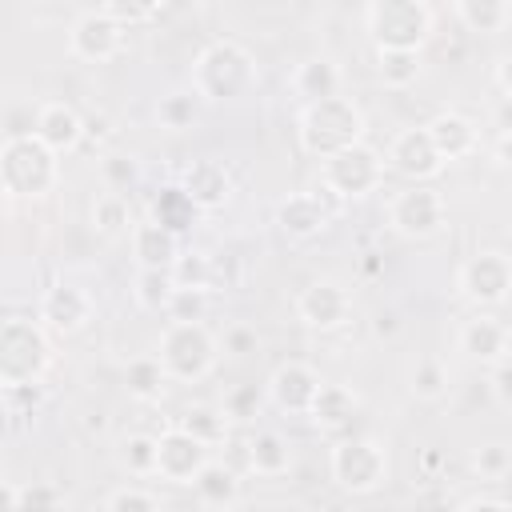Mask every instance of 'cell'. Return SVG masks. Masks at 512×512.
<instances>
[{
    "label": "cell",
    "instance_id": "cell-1",
    "mask_svg": "<svg viewBox=\"0 0 512 512\" xmlns=\"http://www.w3.org/2000/svg\"><path fill=\"white\" fill-rule=\"evenodd\" d=\"M256 88H260V68H256V56L240 40L216 36L196 52L192 96L200 104H232V100L252 96Z\"/></svg>",
    "mask_w": 512,
    "mask_h": 512
},
{
    "label": "cell",
    "instance_id": "cell-2",
    "mask_svg": "<svg viewBox=\"0 0 512 512\" xmlns=\"http://www.w3.org/2000/svg\"><path fill=\"white\" fill-rule=\"evenodd\" d=\"M296 140H300L304 156L328 160V156L364 140V112L352 96H332V100L304 104L300 116H296Z\"/></svg>",
    "mask_w": 512,
    "mask_h": 512
},
{
    "label": "cell",
    "instance_id": "cell-3",
    "mask_svg": "<svg viewBox=\"0 0 512 512\" xmlns=\"http://www.w3.org/2000/svg\"><path fill=\"white\" fill-rule=\"evenodd\" d=\"M52 368V336L40 320L8 316L0 320V388H40Z\"/></svg>",
    "mask_w": 512,
    "mask_h": 512
},
{
    "label": "cell",
    "instance_id": "cell-4",
    "mask_svg": "<svg viewBox=\"0 0 512 512\" xmlns=\"http://www.w3.org/2000/svg\"><path fill=\"white\" fill-rule=\"evenodd\" d=\"M152 356L160 360L168 384H200L220 360V340L204 320H168Z\"/></svg>",
    "mask_w": 512,
    "mask_h": 512
},
{
    "label": "cell",
    "instance_id": "cell-5",
    "mask_svg": "<svg viewBox=\"0 0 512 512\" xmlns=\"http://www.w3.org/2000/svg\"><path fill=\"white\" fill-rule=\"evenodd\" d=\"M0 184L12 200H44L60 184V156L32 132H12L0 140Z\"/></svg>",
    "mask_w": 512,
    "mask_h": 512
},
{
    "label": "cell",
    "instance_id": "cell-6",
    "mask_svg": "<svg viewBox=\"0 0 512 512\" xmlns=\"http://www.w3.org/2000/svg\"><path fill=\"white\" fill-rule=\"evenodd\" d=\"M364 32L376 48L420 52L436 32V12L424 0H372L364 8Z\"/></svg>",
    "mask_w": 512,
    "mask_h": 512
},
{
    "label": "cell",
    "instance_id": "cell-7",
    "mask_svg": "<svg viewBox=\"0 0 512 512\" xmlns=\"http://www.w3.org/2000/svg\"><path fill=\"white\" fill-rule=\"evenodd\" d=\"M328 472H332L336 488H344L352 496H372V492H380L388 484L392 460H388L384 440H376V436H344L328 452Z\"/></svg>",
    "mask_w": 512,
    "mask_h": 512
},
{
    "label": "cell",
    "instance_id": "cell-8",
    "mask_svg": "<svg viewBox=\"0 0 512 512\" xmlns=\"http://www.w3.org/2000/svg\"><path fill=\"white\" fill-rule=\"evenodd\" d=\"M384 152L368 140L320 160V192L332 200H364L384 184Z\"/></svg>",
    "mask_w": 512,
    "mask_h": 512
},
{
    "label": "cell",
    "instance_id": "cell-9",
    "mask_svg": "<svg viewBox=\"0 0 512 512\" xmlns=\"http://www.w3.org/2000/svg\"><path fill=\"white\" fill-rule=\"evenodd\" d=\"M456 288L476 312H492L508 300L512 288V260L504 248H480L456 268Z\"/></svg>",
    "mask_w": 512,
    "mask_h": 512
},
{
    "label": "cell",
    "instance_id": "cell-10",
    "mask_svg": "<svg viewBox=\"0 0 512 512\" xmlns=\"http://www.w3.org/2000/svg\"><path fill=\"white\" fill-rule=\"evenodd\" d=\"M448 224V204L432 184H408L388 200V228L404 240H432Z\"/></svg>",
    "mask_w": 512,
    "mask_h": 512
},
{
    "label": "cell",
    "instance_id": "cell-11",
    "mask_svg": "<svg viewBox=\"0 0 512 512\" xmlns=\"http://www.w3.org/2000/svg\"><path fill=\"white\" fill-rule=\"evenodd\" d=\"M92 312H96V300L76 280L48 284L40 292V304H36V320H40V328L48 336H76V332H84L88 320H92Z\"/></svg>",
    "mask_w": 512,
    "mask_h": 512
},
{
    "label": "cell",
    "instance_id": "cell-12",
    "mask_svg": "<svg viewBox=\"0 0 512 512\" xmlns=\"http://www.w3.org/2000/svg\"><path fill=\"white\" fill-rule=\"evenodd\" d=\"M296 320L312 332H336L352 320V292L332 276L312 280L296 292Z\"/></svg>",
    "mask_w": 512,
    "mask_h": 512
},
{
    "label": "cell",
    "instance_id": "cell-13",
    "mask_svg": "<svg viewBox=\"0 0 512 512\" xmlns=\"http://www.w3.org/2000/svg\"><path fill=\"white\" fill-rule=\"evenodd\" d=\"M384 168L396 172V176H404L408 184H428V180H436V176L444 172V160L436 156V148H432L424 124H416V128H400V132L388 140Z\"/></svg>",
    "mask_w": 512,
    "mask_h": 512
},
{
    "label": "cell",
    "instance_id": "cell-14",
    "mask_svg": "<svg viewBox=\"0 0 512 512\" xmlns=\"http://www.w3.org/2000/svg\"><path fill=\"white\" fill-rule=\"evenodd\" d=\"M324 376L308 364V360H284L268 372V384H264V396L272 408H280L284 416H308L316 392H320Z\"/></svg>",
    "mask_w": 512,
    "mask_h": 512
},
{
    "label": "cell",
    "instance_id": "cell-15",
    "mask_svg": "<svg viewBox=\"0 0 512 512\" xmlns=\"http://www.w3.org/2000/svg\"><path fill=\"white\" fill-rule=\"evenodd\" d=\"M120 48H124V28L112 24L100 8H84L68 24V52L80 64H108L120 56Z\"/></svg>",
    "mask_w": 512,
    "mask_h": 512
},
{
    "label": "cell",
    "instance_id": "cell-16",
    "mask_svg": "<svg viewBox=\"0 0 512 512\" xmlns=\"http://www.w3.org/2000/svg\"><path fill=\"white\" fill-rule=\"evenodd\" d=\"M208 452L212 448H204L200 440H192L184 428L172 424L156 436V472L152 476H160L168 484H192L200 476V468L212 460Z\"/></svg>",
    "mask_w": 512,
    "mask_h": 512
},
{
    "label": "cell",
    "instance_id": "cell-17",
    "mask_svg": "<svg viewBox=\"0 0 512 512\" xmlns=\"http://www.w3.org/2000/svg\"><path fill=\"white\" fill-rule=\"evenodd\" d=\"M32 136L52 156H72L84 144V116L64 100H44L32 116Z\"/></svg>",
    "mask_w": 512,
    "mask_h": 512
},
{
    "label": "cell",
    "instance_id": "cell-18",
    "mask_svg": "<svg viewBox=\"0 0 512 512\" xmlns=\"http://www.w3.org/2000/svg\"><path fill=\"white\" fill-rule=\"evenodd\" d=\"M424 132H428L436 156L444 160V168L456 164V160H472V156L480 152V128H476V120L464 116L460 108L436 112V116L424 124Z\"/></svg>",
    "mask_w": 512,
    "mask_h": 512
},
{
    "label": "cell",
    "instance_id": "cell-19",
    "mask_svg": "<svg viewBox=\"0 0 512 512\" xmlns=\"http://www.w3.org/2000/svg\"><path fill=\"white\" fill-rule=\"evenodd\" d=\"M332 224V208L324 192H288L276 204V228L288 240H312Z\"/></svg>",
    "mask_w": 512,
    "mask_h": 512
},
{
    "label": "cell",
    "instance_id": "cell-20",
    "mask_svg": "<svg viewBox=\"0 0 512 512\" xmlns=\"http://www.w3.org/2000/svg\"><path fill=\"white\" fill-rule=\"evenodd\" d=\"M456 348L476 360V364H496L508 356V324L496 312H472L460 328H456Z\"/></svg>",
    "mask_w": 512,
    "mask_h": 512
},
{
    "label": "cell",
    "instance_id": "cell-21",
    "mask_svg": "<svg viewBox=\"0 0 512 512\" xmlns=\"http://www.w3.org/2000/svg\"><path fill=\"white\" fill-rule=\"evenodd\" d=\"M128 244H132V260H136V272H172V264L180 260V236H172L168 228L152 224L148 216L132 224L128 232Z\"/></svg>",
    "mask_w": 512,
    "mask_h": 512
},
{
    "label": "cell",
    "instance_id": "cell-22",
    "mask_svg": "<svg viewBox=\"0 0 512 512\" xmlns=\"http://www.w3.org/2000/svg\"><path fill=\"white\" fill-rule=\"evenodd\" d=\"M288 88L296 92L300 108L304 104H316V100H332V96H344V68L332 60V56H304L296 68H292V80Z\"/></svg>",
    "mask_w": 512,
    "mask_h": 512
},
{
    "label": "cell",
    "instance_id": "cell-23",
    "mask_svg": "<svg viewBox=\"0 0 512 512\" xmlns=\"http://www.w3.org/2000/svg\"><path fill=\"white\" fill-rule=\"evenodd\" d=\"M180 188L200 212H216L232 196V172L224 168V160H192L180 176Z\"/></svg>",
    "mask_w": 512,
    "mask_h": 512
},
{
    "label": "cell",
    "instance_id": "cell-24",
    "mask_svg": "<svg viewBox=\"0 0 512 512\" xmlns=\"http://www.w3.org/2000/svg\"><path fill=\"white\" fill-rule=\"evenodd\" d=\"M356 412H360V396L348 384H328L324 380L316 400H312V408H308V420L320 432H344V428H352Z\"/></svg>",
    "mask_w": 512,
    "mask_h": 512
},
{
    "label": "cell",
    "instance_id": "cell-25",
    "mask_svg": "<svg viewBox=\"0 0 512 512\" xmlns=\"http://www.w3.org/2000/svg\"><path fill=\"white\" fill-rule=\"evenodd\" d=\"M148 220H152V224H160V228H168L172 236H180V240H184V232H192V228H196L200 208L188 200V192H184L180 184H164V188H156V192H152V200H148Z\"/></svg>",
    "mask_w": 512,
    "mask_h": 512
},
{
    "label": "cell",
    "instance_id": "cell-26",
    "mask_svg": "<svg viewBox=\"0 0 512 512\" xmlns=\"http://www.w3.org/2000/svg\"><path fill=\"white\" fill-rule=\"evenodd\" d=\"M244 456H248V468L256 476H284L292 468V444L272 428H260L256 436H248Z\"/></svg>",
    "mask_w": 512,
    "mask_h": 512
},
{
    "label": "cell",
    "instance_id": "cell-27",
    "mask_svg": "<svg viewBox=\"0 0 512 512\" xmlns=\"http://www.w3.org/2000/svg\"><path fill=\"white\" fill-rule=\"evenodd\" d=\"M452 16L460 20L464 32L492 36V32H500L512 20V4L508 0H456L452 4Z\"/></svg>",
    "mask_w": 512,
    "mask_h": 512
},
{
    "label": "cell",
    "instance_id": "cell-28",
    "mask_svg": "<svg viewBox=\"0 0 512 512\" xmlns=\"http://www.w3.org/2000/svg\"><path fill=\"white\" fill-rule=\"evenodd\" d=\"M192 492H196L200 504H208V508H228V504H236V496H240V480H236V472H232L228 464L208 460V464L200 468V476L192 480Z\"/></svg>",
    "mask_w": 512,
    "mask_h": 512
},
{
    "label": "cell",
    "instance_id": "cell-29",
    "mask_svg": "<svg viewBox=\"0 0 512 512\" xmlns=\"http://www.w3.org/2000/svg\"><path fill=\"white\" fill-rule=\"evenodd\" d=\"M124 388H128L132 400L152 404V400L164 396L168 376H164V368H160V360H156L152 352H148V356H132V360L124 364Z\"/></svg>",
    "mask_w": 512,
    "mask_h": 512
},
{
    "label": "cell",
    "instance_id": "cell-30",
    "mask_svg": "<svg viewBox=\"0 0 512 512\" xmlns=\"http://www.w3.org/2000/svg\"><path fill=\"white\" fill-rule=\"evenodd\" d=\"M408 392L424 404H436L448 396V364L440 356H416L408 364Z\"/></svg>",
    "mask_w": 512,
    "mask_h": 512
},
{
    "label": "cell",
    "instance_id": "cell-31",
    "mask_svg": "<svg viewBox=\"0 0 512 512\" xmlns=\"http://www.w3.org/2000/svg\"><path fill=\"white\" fill-rule=\"evenodd\" d=\"M424 72L420 52H400V48H376V80L384 88H412Z\"/></svg>",
    "mask_w": 512,
    "mask_h": 512
},
{
    "label": "cell",
    "instance_id": "cell-32",
    "mask_svg": "<svg viewBox=\"0 0 512 512\" xmlns=\"http://www.w3.org/2000/svg\"><path fill=\"white\" fill-rule=\"evenodd\" d=\"M92 228L100 236H124L132 232V212H128V196L120 192H100L92 200Z\"/></svg>",
    "mask_w": 512,
    "mask_h": 512
},
{
    "label": "cell",
    "instance_id": "cell-33",
    "mask_svg": "<svg viewBox=\"0 0 512 512\" xmlns=\"http://www.w3.org/2000/svg\"><path fill=\"white\" fill-rule=\"evenodd\" d=\"M196 116H200V100L192 96V88L164 92V96L156 100V120H160V128H168V132H184V128H192Z\"/></svg>",
    "mask_w": 512,
    "mask_h": 512
},
{
    "label": "cell",
    "instance_id": "cell-34",
    "mask_svg": "<svg viewBox=\"0 0 512 512\" xmlns=\"http://www.w3.org/2000/svg\"><path fill=\"white\" fill-rule=\"evenodd\" d=\"M176 428H184L192 440H200L204 448H212V444H220L224 436H228V420H224V412L220 408H204V404H196V408H188L180 420H176Z\"/></svg>",
    "mask_w": 512,
    "mask_h": 512
},
{
    "label": "cell",
    "instance_id": "cell-35",
    "mask_svg": "<svg viewBox=\"0 0 512 512\" xmlns=\"http://www.w3.org/2000/svg\"><path fill=\"white\" fill-rule=\"evenodd\" d=\"M116 460H120V468L132 472V476H152V472H156V436H144V432L124 436Z\"/></svg>",
    "mask_w": 512,
    "mask_h": 512
},
{
    "label": "cell",
    "instance_id": "cell-36",
    "mask_svg": "<svg viewBox=\"0 0 512 512\" xmlns=\"http://www.w3.org/2000/svg\"><path fill=\"white\" fill-rule=\"evenodd\" d=\"M172 292H176V284L168 272H136V280H132V296L144 312H164Z\"/></svg>",
    "mask_w": 512,
    "mask_h": 512
},
{
    "label": "cell",
    "instance_id": "cell-37",
    "mask_svg": "<svg viewBox=\"0 0 512 512\" xmlns=\"http://www.w3.org/2000/svg\"><path fill=\"white\" fill-rule=\"evenodd\" d=\"M172 284L176 288H204L208 292V280H212V256L204 252H180V260L172 264Z\"/></svg>",
    "mask_w": 512,
    "mask_h": 512
},
{
    "label": "cell",
    "instance_id": "cell-38",
    "mask_svg": "<svg viewBox=\"0 0 512 512\" xmlns=\"http://www.w3.org/2000/svg\"><path fill=\"white\" fill-rule=\"evenodd\" d=\"M100 512H164L160 500L148 492V488H136V484H124L116 492H108L104 508Z\"/></svg>",
    "mask_w": 512,
    "mask_h": 512
},
{
    "label": "cell",
    "instance_id": "cell-39",
    "mask_svg": "<svg viewBox=\"0 0 512 512\" xmlns=\"http://www.w3.org/2000/svg\"><path fill=\"white\" fill-rule=\"evenodd\" d=\"M508 468H512L508 444H484V448L472 452V472H476L480 480H504Z\"/></svg>",
    "mask_w": 512,
    "mask_h": 512
},
{
    "label": "cell",
    "instance_id": "cell-40",
    "mask_svg": "<svg viewBox=\"0 0 512 512\" xmlns=\"http://www.w3.org/2000/svg\"><path fill=\"white\" fill-rule=\"evenodd\" d=\"M164 316L168 320H204L208 316V292L204 288H176Z\"/></svg>",
    "mask_w": 512,
    "mask_h": 512
},
{
    "label": "cell",
    "instance_id": "cell-41",
    "mask_svg": "<svg viewBox=\"0 0 512 512\" xmlns=\"http://www.w3.org/2000/svg\"><path fill=\"white\" fill-rule=\"evenodd\" d=\"M100 12H104L112 24H120V28L128 32V28H136V24H148L160 8H156V4H136V0H128V4H124V0H104Z\"/></svg>",
    "mask_w": 512,
    "mask_h": 512
},
{
    "label": "cell",
    "instance_id": "cell-42",
    "mask_svg": "<svg viewBox=\"0 0 512 512\" xmlns=\"http://www.w3.org/2000/svg\"><path fill=\"white\" fill-rule=\"evenodd\" d=\"M16 512H64L60 508V492L52 484H20V500H16Z\"/></svg>",
    "mask_w": 512,
    "mask_h": 512
},
{
    "label": "cell",
    "instance_id": "cell-43",
    "mask_svg": "<svg viewBox=\"0 0 512 512\" xmlns=\"http://www.w3.org/2000/svg\"><path fill=\"white\" fill-rule=\"evenodd\" d=\"M100 176H104V184H108V192H120L124 196V188L136 180V160L132 156H104L100 160Z\"/></svg>",
    "mask_w": 512,
    "mask_h": 512
},
{
    "label": "cell",
    "instance_id": "cell-44",
    "mask_svg": "<svg viewBox=\"0 0 512 512\" xmlns=\"http://www.w3.org/2000/svg\"><path fill=\"white\" fill-rule=\"evenodd\" d=\"M488 392L496 400V408H512V376H508V356L488 364Z\"/></svg>",
    "mask_w": 512,
    "mask_h": 512
},
{
    "label": "cell",
    "instance_id": "cell-45",
    "mask_svg": "<svg viewBox=\"0 0 512 512\" xmlns=\"http://www.w3.org/2000/svg\"><path fill=\"white\" fill-rule=\"evenodd\" d=\"M224 420H252L256 416V388H236L224 396Z\"/></svg>",
    "mask_w": 512,
    "mask_h": 512
},
{
    "label": "cell",
    "instance_id": "cell-46",
    "mask_svg": "<svg viewBox=\"0 0 512 512\" xmlns=\"http://www.w3.org/2000/svg\"><path fill=\"white\" fill-rule=\"evenodd\" d=\"M256 328H248V324H236V328H228L224 332V340H220V348L228 352V356H248V352H256Z\"/></svg>",
    "mask_w": 512,
    "mask_h": 512
},
{
    "label": "cell",
    "instance_id": "cell-47",
    "mask_svg": "<svg viewBox=\"0 0 512 512\" xmlns=\"http://www.w3.org/2000/svg\"><path fill=\"white\" fill-rule=\"evenodd\" d=\"M460 512H508V500L504 496H472L460 504Z\"/></svg>",
    "mask_w": 512,
    "mask_h": 512
},
{
    "label": "cell",
    "instance_id": "cell-48",
    "mask_svg": "<svg viewBox=\"0 0 512 512\" xmlns=\"http://www.w3.org/2000/svg\"><path fill=\"white\" fill-rule=\"evenodd\" d=\"M508 56H496V64H492V80H496V92H500V100H508L512 96V80H508Z\"/></svg>",
    "mask_w": 512,
    "mask_h": 512
},
{
    "label": "cell",
    "instance_id": "cell-49",
    "mask_svg": "<svg viewBox=\"0 0 512 512\" xmlns=\"http://www.w3.org/2000/svg\"><path fill=\"white\" fill-rule=\"evenodd\" d=\"M16 500H20V484L0 480V512H16Z\"/></svg>",
    "mask_w": 512,
    "mask_h": 512
},
{
    "label": "cell",
    "instance_id": "cell-50",
    "mask_svg": "<svg viewBox=\"0 0 512 512\" xmlns=\"http://www.w3.org/2000/svg\"><path fill=\"white\" fill-rule=\"evenodd\" d=\"M8 208H12V196H8V192H4V184H0V216H4Z\"/></svg>",
    "mask_w": 512,
    "mask_h": 512
},
{
    "label": "cell",
    "instance_id": "cell-51",
    "mask_svg": "<svg viewBox=\"0 0 512 512\" xmlns=\"http://www.w3.org/2000/svg\"><path fill=\"white\" fill-rule=\"evenodd\" d=\"M76 512H100V508H76Z\"/></svg>",
    "mask_w": 512,
    "mask_h": 512
}]
</instances>
